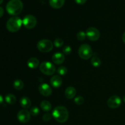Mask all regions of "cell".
I'll use <instances>...</instances> for the list:
<instances>
[{
	"instance_id": "7",
	"label": "cell",
	"mask_w": 125,
	"mask_h": 125,
	"mask_svg": "<svg viewBox=\"0 0 125 125\" xmlns=\"http://www.w3.org/2000/svg\"><path fill=\"white\" fill-rule=\"evenodd\" d=\"M37 19L34 16L32 15H28L25 16L23 20V24L26 28L28 29H32L36 26Z\"/></svg>"
},
{
	"instance_id": "17",
	"label": "cell",
	"mask_w": 125,
	"mask_h": 125,
	"mask_svg": "<svg viewBox=\"0 0 125 125\" xmlns=\"http://www.w3.org/2000/svg\"><path fill=\"white\" fill-rule=\"evenodd\" d=\"M39 61L36 57H31L28 61V66L31 69H35L39 67Z\"/></svg>"
},
{
	"instance_id": "32",
	"label": "cell",
	"mask_w": 125,
	"mask_h": 125,
	"mask_svg": "<svg viewBox=\"0 0 125 125\" xmlns=\"http://www.w3.org/2000/svg\"><path fill=\"white\" fill-rule=\"evenodd\" d=\"M2 102H3V98L0 95V104H1L2 103Z\"/></svg>"
},
{
	"instance_id": "18",
	"label": "cell",
	"mask_w": 125,
	"mask_h": 125,
	"mask_svg": "<svg viewBox=\"0 0 125 125\" xmlns=\"http://www.w3.org/2000/svg\"><path fill=\"white\" fill-rule=\"evenodd\" d=\"M40 107H41L42 109L45 112H49L52 109L51 104L46 100H43V101H42L41 103H40Z\"/></svg>"
},
{
	"instance_id": "25",
	"label": "cell",
	"mask_w": 125,
	"mask_h": 125,
	"mask_svg": "<svg viewBox=\"0 0 125 125\" xmlns=\"http://www.w3.org/2000/svg\"><path fill=\"white\" fill-rule=\"evenodd\" d=\"M63 44V40L62 39H60V38H57V39H55L54 41V45L57 48L61 47V46H62Z\"/></svg>"
},
{
	"instance_id": "5",
	"label": "cell",
	"mask_w": 125,
	"mask_h": 125,
	"mask_svg": "<svg viewBox=\"0 0 125 125\" xmlns=\"http://www.w3.org/2000/svg\"><path fill=\"white\" fill-rule=\"evenodd\" d=\"M37 47L40 52H48L52 50L53 43L51 40L48 39H43L37 43Z\"/></svg>"
},
{
	"instance_id": "3",
	"label": "cell",
	"mask_w": 125,
	"mask_h": 125,
	"mask_svg": "<svg viewBox=\"0 0 125 125\" xmlns=\"http://www.w3.org/2000/svg\"><path fill=\"white\" fill-rule=\"evenodd\" d=\"M22 24L23 20L20 17L14 16L8 20L6 23V28L9 31L15 32L20 30Z\"/></svg>"
},
{
	"instance_id": "27",
	"label": "cell",
	"mask_w": 125,
	"mask_h": 125,
	"mask_svg": "<svg viewBox=\"0 0 125 125\" xmlns=\"http://www.w3.org/2000/svg\"><path fill=\"white\" fill-rule=\"evenodd\" d=\"M52 117V115H51L50 113H46L43 115V116L42 117V119L45 122H49V121H50L51 120Z\"/></svg>"
},
{
	"instance_id": "21",
	"label": "cell",
	"mask_w": 125,
	"mask_h": 125,
	"mask_svg": "<svg viewBox=\"0 0 125 125\" xmlns=\"http://www.w3.org/2000/svg\"><path fill=\"white\" fill-rule=\"evenodd\" d=\"M91 63L94 67H99L101 65V61L98 57H94L91 59Z\"/></svg>"
},
{
	"instance_id": "31",
	"label": "cell",
	"mask_w": 125,
	"mask_h": 125,
	"mask_svg": "<svg viewBox=\"0 0 125 125\" xmlns=\"http://www.w3.org/2000/svg\"><path fill=\"white\" fill-rule=\"evenodd\" d=\"M122 40H123V42L125 43V32L124 33H123V35H122Z\"/></svg>"
},
{
	"instance_id": "15",
	"label": "cell",
	"mask_w": 125,
	"mask_h": 125,
	"mask_svg": "<svg viewBox=\"0 0 125 125\" xmlns=\"http://www.w3.org/2000/svg\"><path fill=\"white\" fill-rule=\"evenodd\" d=\"M20 104L21 106L24 109H28L31 107V101L29 98L27 96H23L20 99Z\"/></svg>"
},
{
	"instance_id": "9",
	"label": "cell",
	"mask_w": 125,
	"mask_h": 125,
	"mask_svg": "<svg viewBox=\"0 0 125 125\" xmlns=\"http://www.w3.org/2000/svg\"><path fill=\"white\" fill-rule=\"evenodd\" d=\"M122 104V100L117 95L111 96L107 100V104L109 107L111 109H117L120 107Z\"/></svg>"
},
{
	"instance_id": "33",
	"label": "cell",
	"mask_w": 125,
	"mask_h": 125,
	"mask_svg": "<svg viewBox=\"0 0 125 125\" xmlns=\"http://www.w3.org/2000/svg\"><path fill=\"white\" fill-rule=\"evenodd\" d=\"M123 101H124V102L125 103V96H123Z\"/></svg>"
},
{
	"instance_id": "20",
	"label": "cell",
	"mask_w": 125,
	"mask_h": 125,
	"mask_svg": "<svg viewBox=\"0 0 125 125\" xmlns=\"http://www.w3.org/2000/svg\"><path fill=\"white\" fill-rule=\"evenodd\" d=\"M13 87L16 90H21L24 87V83L20 79H17L13 82Z\"/></svg>"
},
{
	"instance_id": "30",
	"label": "cell",
	"mask_w": 125,
	"mask_h": 125,
	"mask_svg": "<svg viewBox=\"0 0 125 125\" xmlns=\"http://www.w3.org/2000/svg\"><path fill=\"white\" fill-rule=\"evenodd\" d=\"M4 14V9L2 7H0V18H1V17H2V15H3Z\"/></svg>"
},
{
	"instance_id": "28",
	"label": "cell",
	"mask_w": 125,
	"mask_h": 125,
	"mask_svg": "<svg viewBox=\"0 0 125 125\" xmlns=\"http://www.w3.org/2000/svg\"><path fill=\"white\" fill-rule=\"evenodd\" d=\"M62 51L65 54H70L72 52V48L70 46H65L62 49Z\"/></svg>"
},
{
	"instance_id": "13",
	"label": "cell",
	"mask_w": 125,
	"mask_h": 125,
	"mask_svg": "<svg viewBox=\"0 0 125 125\" xmlns=\"http://www.w3.org/2000/svg\"><path fill=\"white\" fill-rule=\"evenodd\" d=\"M52 60L54 63H55L56 64L60 65L64 62L65 56L63 54L61 53V52H56L52 56Z\"/></svg>"
},
{
	"instance_id": "4",
	"label": "cell",
	"mask_w": 125,
	"mask_h": 125,
	"mask_svg": "<svg viewBox=\"0 0 125 125\" xmlns=\"http://www.w3.org/2000/svg\"><path fill=\"white\" fill-rule=\"evenodd\" d=\"M78 54L79 57L83 59H89L92 56L93 51L90 45L87 44H83L81 45L78 50Z\"/></svg>"
},
{
	"instance_id": "2",
	"label": "cell",
	"mask_w": 125,
	"mask_h": 125,
	"mask_svg": "<svg viewBox=\"0 0 125 125\" xmlns=\"http://www.w3.org/2000/svg\"><path fill=\"white\" fill-rule=\"evenodd\" d=\"M23 8V4L21 0H10L6 5L7 12L13 16H17L20 14Z\"/></svg>"
},
{
	"instance_id": "23",
	"label": "cell",
	"mask_w": 125,
	"mask_h": 125,
	"mask_svg": "<svg viewBox=\"0 0 125 125\" xmlns=\"http://www.w3.org/2000/svg\"><path fill=\"white\" fill-rule=\"evenodd\" d=\"M30 112L31 115L35 117V116H37L39 114V113H40V110H39V109L37 106H34V107H32L31 109L30 112Z\"/></svg>"
},
{
	"instance_id": "10",
	"label": "cell",
	"mask_w": 125,
	"mask_h": 125,
	"mask_svg": "<svg viewBox=\"0 0 125 125\" xmlns=\"http://www.w3.org/2000/svg\"><path fill=\"white\" fill-rule=\"evenodd\" d=\"M31 115L30 112L27 110H21L17 114V118L21 123H26L30 120Z\"/></svg>"
},
{
	"instance_id": "19",
	"label": "cell",
	"mask_w": 125,
	"mask_h": 125,
	"mask_svg": "<svg viewBox=\"0 0 125 125\" xmlns=\"http://www.w3.org/2000/svg\"><path fill=\"white\" fill-rule=\"evenodd\" d=\"M5 100L7 103L9 104H13L15 103L17 98L13 94H8L5 97Z\"/></svg>"
},
{
	"instance_id": "24",
	"label": "cell",
	"mask_w": 125,
	"mask_h": 125,
	"mask_svg": "<svg viewBox=\"0 0 125 125\" xmlns=\"http://www.w3.org/2000/svg\"><path fill=\"white\" fill-rule=\"evenodd\" d=\"M76 37L78 40H79V41H83V40H85L87 36L86 34L84 31H79L77 34Z\"/></svg>"
},
{
	"instance_id": "11",
	"label": "cell",
	"mask_w": 125,
	"mask_h": 125,
	"mask_svg": "<svg viewBox=\"0 0 125 125\" xmlns=\"http://www.w3.org/2000/svg\"><path fill=\"white\" fill-rule=\"evenodd\" d=\"M39 90L40 94L45 96H48L52 94V89L47 84H42L39 86Z\"/></svg>"
},
{
	"instance_id": "6",
	"label": "cell",
	"mask_w": 125,
	"mask_h": 125,
	"mask_svg": "<svg viewBox=\"0 0 125 125\" xmlns=\"http://www.w3.org/2000/svg\"><path fill=\"white\" fill-rule=\"evenodd\" d=\"M40 70L45 75L51 76L55 73L56 67L50 62H43L40 65Z\"/></svg>"
},
{
	"instance_id": "22",
	"label": "cell",
	"mask_w": 125,
	"mask_h": 125,
	"mask_svg": "<svg viewBox=\"0 0 125 125\" xmlns=\"http://www.w3.org/2000/svg\"><path fill=\"white\" fill-rule=\"evenodd\" d=\"M67 72H68V70H67V68H66L65 67H64V66H62V67H59L58 69H57V73H58L59 75L61 76L65 75L67 73Z\"/></svg>"
},
{
	"instance_id": "29",
	"label": "cell",
	"mask_w": 125,
	"mask_h": 125,
	"mask_svg": "<svg viewBox=\"0 0 125 125\" xmlns=\"http://www.w3.org/2000/svg\"><path fill=\"white\" fill-rule=\"evenodd\" d=\"M74 1L76 2V3L78 4L82 5L85 4V2H86L87 0H74Z\"/></svg>"
},
{
	"instance_id": "12",
	"label": "cell",
	"mask_w": 125,
	"mask_h": 125,
	"mask_svg": "<svg viewBox=\"0 0 125 125\" xmlns=\"http://www.w3.org/2000/svg\"><path fill=\"white\" fill-rule=\"evenodd\" d=\"M51 85L54 88H59L62 85V79L60 76L54 75L50 79Z\"/></svg>"
},
{
	"instance_id": "1",
	"label": "cell",
	"mask_w": 125,
	"mask_h": 125,
	"mask_svg": "<svg viewBox=\"0 0 125 125\" xmlns=\"http://www.w3.org/2000/svg\"><path fill=\"white\" fill-rule=\"evenodd\" d=\"M52 115L57 122L62 123L67 122L69 117V113L68 109L65 107L59 106L54 109Z\"/></svg>"
},
{
	"instance_id": "26",
	"label": "cell",
	"mask_w": 125,
	"mask_h": 125,
	"mask_svg": "<svg viewBox=\"0 0 125 125\" xmlns=\"http://www.w3.org/2000/svg\"><path fill=\"white\" fill-rule=\"evenodd\" d=\"M84 99L82 96H78L74 98V103L78 105H81L84 103Z\"/></svg>"
},
{
	"instance_id": "34",
	"label": "cell",
	"mask_w": 125,
	"mask_h": 125,
	"mask_svg": "<svg viewBox=\"0 0 125 125\" xmlns=\"http://www.w3.org/2000/svg\"><path fill=\"white\" fill-rule=\"evenodd\" d=\"M2 2H3V0H0V4H1Z\"/></svg>"
},
{
	"instance_id": "8",
	"label": "cell",
	"mask_w": 125,
	"mask_h": 125,
	"mask_svg": "<svg viewBox=\"0 0 125 125\" xmlns=\"http://www.w3.org/2000/svg\"><path fill=\"white\" fill-rule=\"evenodd\" d=\"M86 36L91 41H96L100 37V32L98 29L94 27L89 28L86 30Z\"/></svg>"
},
{
	"instance_id": "16",
	"label": "cell",
	"mask_w": 125,
	"mask_h": 125,
	"mask_svg": "<svg viewBox=\"0 0 125 125\" xmlns=\"http://www.w3.org/2000/svg\"><path fill=\"white\" fill-rule=\"evenodd\" d=\"M50 6L54 9H60L63 6L65 0H49Z\"/></svg>"
},
{
	"instance_id": "14",
	"label": "cell",
	"mask_w": 125,
	"mask_h": 125,
	"mask_svg": "<svg viewBox=\"0 0 125 125\" xmlns=\"http://www.w3.org/2000/svg\"><path fill=\"white\" fill-rule=\"evenodd\" d=\"M76 95V90L73 87H68L65 91V96L68 99H72Z\"/></svg>"
}]
</instances>
